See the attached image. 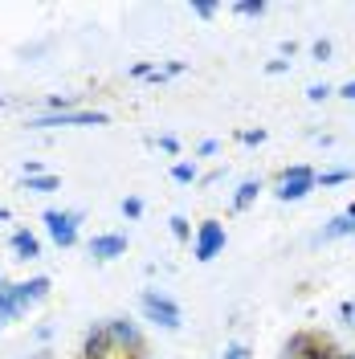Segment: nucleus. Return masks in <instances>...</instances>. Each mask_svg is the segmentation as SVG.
Wrapping results in <instances>:
<instances>
[{
	"label": "nucleus",
	"instance_id": "1",
	"mask_svg": "<svg viewBox=\"0 0 355 359\" xmlns=\"http://www.w3.org/2000/svg\"><path fill=\"white\" fill-rule=\"evenodd\" d=\"M139 311H143V318H147V323H156V327H163V331H180V323H184L180 306L168 298V294H159V290H143V298H139Z\"/></svg>",
	"mask_w": 355,
	"mask_h": 359
},
{
	"label": "nucleus",
	"instance_id": "2",
	"mask_svg": "<svg viewBox=\"0 0 355 359\" xmlns=\"http://www.w3.org/2000/svg\"><path fill=\"white\" fill-rule=\"evenodd\" d=\"M102 123H111L107 111H58V114H37L25 127L29 131H49V127H102Z\"/></svg>",
	"mask_w": 355,
	"mask_h": 359
},
{
	"label": "nucleus",
	"instance_id": "3",
	"mask_svg": "<svg viewBox=\"0 0 355 359\" xmlns=\"http://www.w3.org/2000/svg\"><path fill=\"white\" fill-rule=\"evenodd\" d=\"M41 221L49 224V237H53V245H58V249L78 245V224H82V212H74V208H66V212H58V208H45Z\"/></svg>",
	"mask_w": 355,
	"mask_h": 359
},
{
	"label": "nucleus",
	"instance_id": "4",
	"mask_svg": "<svg viewBox=\"0 0 355 359\" xmlns=\"http://www.w3.org/2000/svg\"><path fill=\"white\" fill-rule=\"evenodd\" d=\"M314 188V172L307 168V163H294V168H286L282 172V184H278V201H302V196H311Z\"/></svg>",
	"mask_w": 355,
	"mask_h": 359
},
{
	"label": "nucleus",
	"instance_id": "5",
	"mask_svg": "<svg viewBox=\"0 0 355 359\" xmlns=\"http://www.w3.org/2000/svg\"><path fill=\"white\" fill-rule=\"evenodd\" d=\"M225 249V224L221 221H200L196 241H192V257L196 262H213Z\"/></svg>",
	"mask_w": 355,
	"mask_h": 359
},
{
	"label": "nucleus",
	"instance_id": "6",
	"mask_svg": "<svg viewBox=\"0 0 355 359\" xmlns=\"http://www.w3.org/2000/svg\"><path fill=\"white\" fill-rule=\"evenodd\" d=\"M107 327H111V339H114V347H119L123 355L135 359L139 351H143V335H139V327H135L131 318H111Z\"/></svg>",
	"mask_w": 355,
	"mask_h": 359
},
{
	"label": "nucleus",
	"instance_id": "7",
	"mask_svg": "<svg viewBox=\"0 0 355 359\" xmlns=\"http://www.w3.org/2000/svg\"><path fill=\"white\" fill-rule=\"evenodd\" d=\"M127 245H131V241H127V237H123V233H98V237H90V257H94V262H114V257H123V253H127Z\"/></svg>",
	"mask_w": 355,
	"mask_h": 359
},
{
	"label": "nucleus",
	"instance_id": "8",
	"mask_svg": "<svg viewBox=\"0 0 355 359\" xmlns=\"http://www.w3.org/2000/svg\"><path fill=\"white\" fill-rule=\"evenodd\" d=\"M33 302L25 298V290H21V282L17 286H0V327H8V323H17L25 311H29Z\"/></svg>",
	"mask_w": 355,
	"mask_h": 359
},
{
	"label": "nucleus",
	"instance_id": "9",
	"mask_svg": "<svg viewBox=\"0 0 355 359\" xmlns=\"http://www.w3.org/2000/svg\"><path fill=\"white\" fill-rule=\"evenodd\" d=\"M351 233H355V204L347 212H339V217H331V221L323 224L319 241H339V237H351Z\"/></svg>",
	"mask_w": 355,
	"mask_h": 359
},
{
	"label": "nucleus",
	"instance_id": "10",
	"mask_svg": "<svg viewBox=\"0 0 355 359\" xmlns=\"http://www.w3.org/2000/svg\"><path fill=\"white\" fill-rule=\"evenodd\" d=\"M8 245H13V253H17L21 262H33V257H41V241H37V237H33L29 229H17Z\"/></svg>",
	"mask_w": 355,
	"mask_h": 359
},
{
	"label": "nucleus",
	"instance_id": "11",
	"mask_svg": "<svg viewBox=\"0 0 355 359\" xmlns=\"http://www.w3.org/2000/svg\"><path fill=\"white\" fill-rule=\"evenodd\" d=\"M257 192H262V180H245L241 188H237V196H233V212H245L249 204L257 201Z\"/></svg>",
	"mask_w": 355,
	"mask_h": 359
},
{
	"label": "nucleus",
	"instance_id": "12",
	"mask_svg": "<svg viewBox=\"0 0 355 359\" xmlns=\"http://www.w3.org/2000/svg\"><path fill=\"white\" fill-rule=\"evenodd\" d=\"M21 290L29 302H45L49 298V278L45 273H37V278H29V282H21Z\"/></svg>",
	"mask_w": 355,
	"mask_h": 359
},
{
	"label": "nucleus",
	"instance_id": "13",
	"mask_svg": "<svg viewBox=\"0 0 355 359\" xmlns=\"http://www.w3.org/2000/svg\"><path fill=\"white\" fill-rule=\"evenodd\" d=\"M351 172H343V168H335V172H314V184H323V188H339V184H347Z\"/></svg>",
	"mask_w": 355,
	"mask_h": 359
},
{
	"label": "nucleus",
	"instance_id": "14",
	"mask_svg": "<svg viewBox=\"0 0 355 359\" xmlns=\"http://www.w3.org/2000/svg\"><path fill=\"white\" fill-rule=\"evenodd\" d=\"M266 8H269L266 0H237V4H233V13H237V17H262Z\"/></svg>",
	"mask_w": 355,
	"mask_h": 359
},
{
	"label": "nucleus",
	"instance_id": "15",
	"mask_svg": "<svg viewBox=\"0 0 355 359\" xmlns=\"http://www.w3.org/2000/svg\"><path fill=\"white\" fill-rule=\"evenodd\" d=\"M25 188H29V192H53V188H58V176H49V172L29 176V180H25Z\"/></svg>",
	"mask_w": 355,
	"mask_h": 359
},
{
	"label": "nucleus",
	"instance_id": "16",
	"mask_svg": "<svg viewBox=\"0 0 355 359\" xmlns=\"http://www.w3.org/2000/svg\"><path fill=\"white\" fill-rule=\"evenodd\" d=\"M74 107H78V94H53V98H49V114L74 111Z\"/></svg>",
	"mask_w": 355,
	"mask_h": 359
},
{
	"label": "nucleus",
	"instance_id": "17",
	"mask_svg": "<svg viewBox=\"0 0 355 359\" xmlns=\"http://www.w3.org/2000/svg\"><path fill=\"white\" fill-rule=\"evenodd\" d=\"M168 224H172V237H176V241H188V237H192V224H188V217H180V212H176Z\"/></svg>",
	"mask_w": 355,
	"mask_h": 359
},
{
	"label": "nucleus",
	"instance_id": "18",
	"mask_svg": "<svg viewBox=\"0 0 355 359\" xmlns=\"http://www.w3.org/2000/svg\"><path fill=\"white\" fill-rule=\"evenodd\" d=\"M192 13H196L200 21H208V17H217V13H221V4H217V0H196V4H192Z\"/></svg>",
	"mask_w": 355,
	"mask_h": 359
},
{
	"label": "nucleus",
	"instance_id": "19",
	"mask_svg": "<svg viewBox=\"0 0 355 359\" xmlns=\"http://www.w3.org/2000/svg\"><path fill=\"white\" fill-rule=\"evenodd\" d=\"M172 180H176V184H192V180H196V163H176V168H172Z\"/></svg>",
	"mask_w": 355,
	"mask_h": 359
},
{
	"label": "nucleus",
	"instance_id": "20",
	"mask_svg": "<svg viewBox=\"0 0 355 359\" xmlns=\"http://www.w3.org/2000/svg\"><path fill=\"white\" fill-rule=\"evenodd\" d=\"M123 217L139 221V217H143V201H139V196H127V201H123Z\"/></svg>",
	"mask_w": 355,
	"mask_h": 359
},
{
	"label": "nucleus",
	"instance_id": "21",
	"mask_svg": "<svg viewBox=\"0 0 355 359\" xmlns=\"http://www.w3.org/2000/svg\"><path fill=\"white\" fill-rule=\"evenodd\" d=\"M331 94H335V90L327 86V82H314V86L307 90V98H311V102H323V98H331Z\"/></svg>",
	"mask_w": 355,
	"mask_h": 359
},
{
	"label": "nucleus",
	"instance_id": "22",
	"mask_svg": "<svg viewBox=\"0 0 355 359\" xmlns=\"http://www.w3.org/2000/svg\"><path fill=\"white\" fill-rule=\"evenodd\" d=\"M311 53H314V62H327V57H331V41H327V37H323V41H314Z\"/></svg>",
	"mask_w": 355,
	"mask_h": 359
},
{
	"label": "nucleus",
	"instance_id": "23",
	"mask_svg": "<svg viewBox=\"0 0 355 359\" xmlns=\"http://www.w3.org/2000/svg\"><path fill=\"white\" fill-rule=\"evenodd\" d=\"M237 139H241V143H249V147H257V143H266V131H262V127H257V131H241Z\"/></svg>",
	"mask_w": 355,
	"mask_h": 359
},
{
	"label": "nucleus",
	"instance_id": "24",
	"mask_svg": "<svg viewBox=\"0 0 355 359\" xmlns=\"http://www.w3.org/2000/svg\"><path fill=\"white\" fill-rule=\"evenodd\" d=\"M245 355H249L245 343H229V347H225V359H245Z\"/></svg>",
	"mask_w": 355,
	"mask_h": 359
},
{
	"label": "nucleus",
	"instance_id": "25",
	"mask_svg": "<svg viewBox=\"0 0 355 359\" xmlns=\"http://www.w3.org/2000/svg\"><path fill=\"white\" fill-rule=\"evenodd\" d=\"M286 69H290L286 57H274V62H266V74H286Z\"/></svg>",
	"mask_w": 355,
	"mask_h": 359
},
{
	"label": "nucleus",
	"instance_id": "26",
	"mask_svg": "<svg viewBox=\"0 0 355 359\" xmlns=\"http://www.w3.org/2000/svg\"><path fill=\"white\" fill-rule=\"evenodd\" d=\"M159 147H163L168 156H176V151H180V143H176V139H172V135H163V139H159Z\"/></svg>",
	"mask_w": 355,
	"mask_h": 359
},
{
	"label": "nucleus",
	"instance_id": "27",
	"mask_svg": "<svg viewBox=\"0 0 355 359\" xmlns=\"http://www.w3.org/2000/svg\"><path fill=\"white\" fill-rule=\"evenodd\" d=\"M184 69H188L184 62H168V66H163V74H168V78H176V74H184Z\"/></svg>",
	"mask_w": 355,
	"mask_h": 359
},
{
	"label": "nucleus",
	"instance_id": "28",
	"mask_svg": "<svg viewBox=\"0 0 355 359\" xmlns=\"http://www.w3.org/2000/svg\"><path fill=\"white\" fill-rule=\"evenodd\" d=\"M339 98H347V102H355V82H343V86H339Z\"/></svg>",
	"mask_w": 355,
	"mask_h": 359
},
{
	"label": "nucleus",
	"instance_id": "29",
	"mask_svg": "<svg viewBox=\"0 0 355 359\" xmlns=\"http://www.w3.org/2000/svg\"><path fill=\"white\" fill-rule=\"evenodd\" d=\"M196 151H200V156H213V151H217V139H204Z\"/></svg>",
	"mask_w": 355,
	"mask_h": 359
},
{
	"label": "nucleus",
	"instance_id": "30",
	"mask_svg": "<svg viewBox=\"0 0 355 359\" xmlns=\"http://www.w3.org/2000/svg\"><path fill=\"white\" fill-rule=\"evenodd\" d=\"M29 359H53V351H37V355H29Z\"/></svg>",
	"mask_w": 355,
	"mask_h": 359
},
{
	"label": "nucleus",
	"instance_id": "31",
	"mask_svg": "<svg viewBox=\"0 0 355 359\" xmlns=\"http://www.w3.org/2000/svg\"><path fill=\"white\" fill-rule=\"evenodd\" d=\"M0 221H8V208H0Z\"/></svg>",
	"mask_w": 355,
	"mask_h": 359
},
{
	"label": "nucleus",
	"instance_id": "32",
	"mask_svg": "<svg viewBox=\"0 0 355 359\" xmlns=\"http://www.w3.org/2000/svg\"><path fill=\"white\" fill-rule=\"evenodd\" d=\"M351 327H355V302H351Z\"/></svg>",
	"mask_w": 355,
	"mask_h": 359
},
{
	"label": "nucleus",
	"instance_id": "33",
	"mask_svg": "<svg viewBox=\"0 0 355 359\" xmlns=\"http://www.w3.org/2000/svg\"><path fill=\"white\" fill-rule=\"evenodd\" d=\"M4 102H8V98H0V107H4Z\"/></svg>",
	"mask_w": 355,
	"mask_h": 359
}]
</instances>
